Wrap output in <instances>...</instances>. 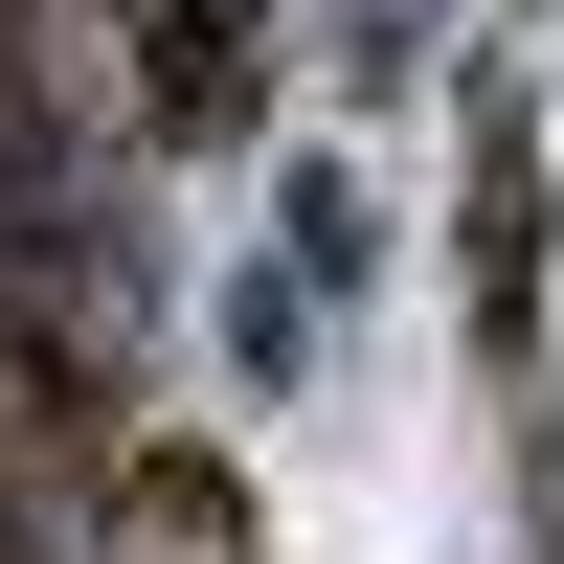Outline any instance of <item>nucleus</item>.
Segmentation results:
<instances>
[{
	"label": "nucleus",
	"mask_w": 564,
	"mask_h": 564,
	"mask_svg": "<svg viewBox=\"0 0 564 564\" xmlns=\"http://www.w3.org/2000/svg\"><path fill=\"white\" fill-rule=\"evenodd\" d=\"M135 90H159L181 159H226V135H249V0H159V23H135Z\"/></svg>",
	"instance_id": "nucleus-1"
},
{
	"label": "nucleus",
	"mask_w": 564,
	"mask_h": 564,
	"mask_svg": "<svg viewBox=\"0 0 564 564\" xmlns=\"http://www.w3.org/2000/svg\"><path fill=\"white\" fill-rule=\"evenodd\" d=\"M475 339H542V135L475 113Z\"/></svg>",
	"instance_id": "nucleus-2"
}]
</instances>
